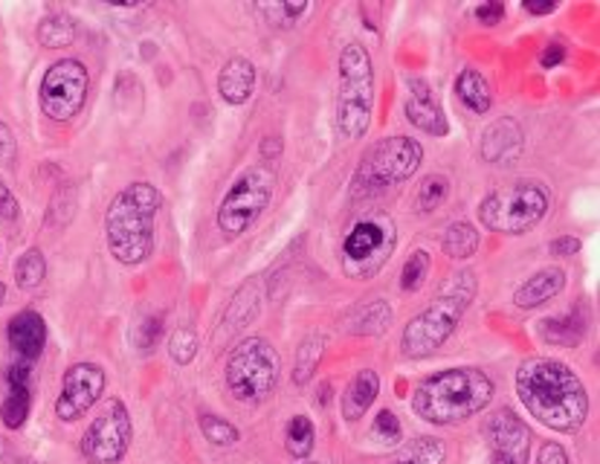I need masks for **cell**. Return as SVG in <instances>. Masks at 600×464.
I'll list each match as a JSON object with an SVG mask.
<instances>
[{"label":"cell","mask_w":600,"mask_h":464,"mask_svg":"<svg viewBox=\"0 0 600 464\" xmlns=\"http://www.w3.org/2000/svg\"><path fill=\"white\" fill-rule=\"evenodd\" d=\"M18 218V201L9 192V186L0 183V220H15Z\"/></svg>","instance_id":"45"},{"label":"cell","mask_w":600,"mask_h":464,"mask_svg":"<svg viewBox=\"0 0 600 464\" xmlns=\"http://www.w3.org/2000/svg\"><path fill=\"white\" fill-rule=\"evenodd\" d=\"M566 61V47L561 42L545 44L543 53H540V67L543 70H554V67H561Z\"/></svg>","instance_id":"42"},{"label":"cell","mask_w":600,"mask_h":464,"mask_svg":"<svg viewBox=\"0 0 600 464\" xmlns=\"http://www.w3.org/2000/svg\"><path fill=\"white\" fill-rule=\"evenodd\" d=\"M395 247H398L395 220L381 210L363 212L351 220L346 236H342V273L349 279H358V282L374 279L389 264Z\"/></svg>","instance_id":"6"},{"label":"cell","mask_w":600,"mask_h":464,"mask_svg":"<svg viewBox=\"0 0 600 464\" xmlns=\"http://www.w3.org/2000/svg\"><path fill=\"white\" fill-rule=\"evenodd\" d=\"M3 299H7V285L0 282V308H3Z\"/></svg>","instance_id":"48"},{"label":"cell","mask_w":600,"mask_h":464,"mask_svg":"<svg viewBox=\"0 0 600 464\" xmlns=\"http://www.w3.org/2000/svg\"><path fill=\"white\" fill-rule=\"evenodd\" d=\"M35 38L47 49L70 47L76 42V21L67 15H47L35 30Z\"/></svg>","instance_id":"29"},{"label":"cell","mask_w":600,"mask_h":464,"mask_svg":"<svg viewBox=\"0 0 600 464\" xmlns=\"http://www.w3.org/2000/svg\"><path fill=\"white\" fill-rule=\"evenodd\" d=\"M273 192H276V171L270 166L244 169L218 206L220 233L227 238H241L244 233H250L270 206Z\"/></svg>","instance_id":"10"},{"label":"cell","mask_w":600,"mask_h":464,"mask_svg":"<svg viewBox=\"0 0 600 464\" xmlns=\"http://www.w3.org/2000/svg\"><path fill=\"white\" fill-rule=\"evenodd\" d=\"M256 12L268 18V24L291 30V26L308 12V3H305V0H302V3H259Z\"/></svg>","instance_id":"36"},{"label":"cell","mask_w":600,"mask_h":464,"mask_svg":"<svg viewBox=\"0 0 600 464\" xmlns=\"http://www.w3.org/2000/svg\"><path fill=\"white\" fill-rule=\"evenodd\" d=\"M430 253L427 250H415L409 253V259L404 261V270H400V291L404 294H415V291H421L427 276H430Z\"/></svg>","instance_id":"34"},{"label":"cell","mask_w":600,"mask_h":464,"mask_svg":"<svg viewBox=\"0 0 600 464\" xmlns=\"http://www.w3.org/2000/svg\"><path fill=\"white\" fill-rule=\"evenodd\" d=\"M479 241V229L473 227L471 220H455V224H450V227L444 229V236H441V250H444L450 259L467 261L471 256H476Z\"/></svg>","instance_id":"26"},{"label":"cell","mask_w":600,"mask_h":464,"mask_svg":"<svg viewBox=\"0 0 600 464\" xmlns=\"http://www.w3.org/2000/svg\"><path fill=\"white\" fill-rule=\"evenodd\" d=\"M517 395L522 407L554 432H577L589 418V392L561 360L528 358L520 363Z\"/></svg>","instance_id":"1"},{"label":"cell","mask_w":600,"mask_h":464,"mask_svg":"<svg viewBox=\"0 0 600 464\" xmlns=\"http://www.w3.org/2000/svg\"><path fill=\"white\" fill-rule=\"evenodd\" d=\"M444 462H446L444 441L435 439V435H421V439L409 441L392 464H444Z\"/></svg>","instance_id":"28"},{"label":"cell","mask_w":600,"mask_h":464,"mask_svg":"<svg viewBox=\"0 0 600 464\" xmlns=\"http://www.w3.org/2000/svg\"><path fill=\"white\" fill-rule=\"evenodd\" d=\"M12 464H33V462H30V459H15Z\"/></svg>","instance_id":"49"},{"label":"cell","mask_w":600,"mask_h":464,"mask_svg":"<svg viewBox=\"0 0 600 464\" xmlns=\"http://www.w3.org/2000/svg\"><path fill=\"white\" fill-rule=\"evenodd\" d=\"M88 88L90 76L84 65L76 61V58H61L41 79V111L53 123H70L73 116H79L84 102H88Z\"/></svg>","instance_id":"11"},{"label":"cell","mask_w":600,"mask_h":464,"mask_svg":"<svg viewBox=\"0 0 600 464\" xmlns=\"http://www.w3.org/2000/svg\"><path fill=\"white\" fill-rule=\"evenodd\" d=\"M450 197V178L446 174H427V178L418 183V197H415V206L423 215L441 210Z\"/></svg>","instance_id":"31"},{"label":"cell","mask_w":600,"mask_h":464,"mask_svg":"<svg viewBox=\"0 0 600 464\" xmlns=\"http://www.w3.org/2000/svg\"><path fill=\"white\" fill-rule=\"evenodd\" d=\"M490 464H528L531 459V427L513 409H496L485 423Z\"/></svg>","instance_id":"13"},{"label":"cell","mask_w":600,"mask_h":464,"mask_svg":"<svg viewBox=\"0 0 600 464\" xmlns=\"http://www.w3.org/2000/svg\"><path fill=\"white\" fill-rule=\"evenodd\" d=\"M134 439L128 409L122 400H111L81 435V456L90 464H120Z\"/></svg>","instance_id":"12"},{"label":"cell","mask_w":600,"mask_h":464,"mask_svg":"<svg viewBox=\"0 0 600 464\" xmlns=\"http://www.w3.org/2000/svg\"><path fill=\"white\" fill-rule=\"evenodd\" d=\"M548 253H552L554 259H571V256L580 253V238L575 236L554 238L552 245H548Z\"/></svg>","instance_id":"41"},{"label":"cell","mask_w":600,"mask_h":464,"mask_svg":"<svg viewBox=\"0 0 600 464\" xmlns=\"http://www.w3.org/2000/svg\"><path fill=\"white\" fill-rule=\"evenodd\" d=\"M7 340L18 358L33 363L47 346V322H44L38 310H21V314L9 319Z\"/></svg>","instance_id":"19"},{"label":"cell","mask_w":600,"mask_h":464,"mask_svg":"<svg viewBox=\"0 0 600 464\" xmlns=\"http://www.w3.org/2000/svg\"><path fill=\"white\" fill-rule=\"evenodd\" d=\"M47 276V259L41 250H26L15 264V282L21 291H35Z\"/></svg>","instance_id":"33"},{"label":"cell","mask_w":600,"mask_h":464,"mask_svg":"<svg viewBox=\"0 0 600 464\" xmlns=\"http://www.w3.org/2000/svg\"><path fill=\"white\" fill-rule=\"evenodd\" d=\"M331 404V383H322L319 386V407H328Z\"/></svg>","instance_id":"47"},{"label":"cell","mask_w":600,"mask_h":464,"mask_svg":"<svg viewBox=\"0 0 600 464\" xmlns=\"http://www.w3.org/2000/svg\"><path fill=\"white\" fill-rule=\"evenodd\" d=\"M325 358V337L319 335H308L305 340L299 342V349H296V363H293V383L296 386H305L310 377L317 375L319 363Z\"/></svg>","instance_id":"27"},{"label":"cell","mask_w":600,"mask_h":464,"mask_svg":"<svg viewBox=\"0 0 600 464\" xmlns=\"http://www.w3.org/2000/svg\"><path fill=\"white\" fill-rule=\"evenodd\" d=\"M406 120L409 125H415L423 134H430V137H446L450 134V123H446L444 107H441L439 97H435V90L427 79L421 76H412L409 79V97L404 102Z\"/></svg>","instance_id":"15"},{"label":"cell","mask_w":600,"mask_h":464,"mask_svg":"<svg viewBox=\"0 0 600 464\" xmlns=\"http://www.w3.org/2000/svg\"><path fill=\"white\" fill-rule=\"evenodd\" d=\"M18 157V143H15V134L9 131L7 123H0V163L3 166H12Z\"/></svg>","instance_id":"40"},{"label":"cell","mask_w":600,"mask_h":464,"mask_svg":"<svg viewBox=\"0 0 600 464\" xmlns=\"http://www.w3.org/2000/svg\"><path fill=\"white\" fill-rule=\"evenodd\" d=\"M455 97L476 116H485L490 111V105H494V90H490L485 76L479 70H473V67H467V70L455 76Z\"/></svg>","instance_id":"25"},{"label":"cell","mask_w":600,"mask_h":464,"mask_svg":"<svg viewBox=\"0 0 600 464\" xmlns=\"http://www.w3.org/2000/svg\"><path fill=\"white\" fill-rule=\"evenodd\" d=\"M162 335H166V317L157 314V310H151V314H143V317L137 319V326H134V335L131 337H134L137 351L151 354V351L162 342Z\"/></svg>","instance_id":"32"},{"label":"cell","mask_w":600,"mask_h":464,"mask_svg":"<svg viewBox=\"0 0 600 464\" xmlns=\"http://www.w3.org/2000/svg\"><path fill=\"white\" fill-rule=\"evenodd\" d=\"M536 464H568V453L561 441H543L536 450Z\"/></svg>","instance_id":"39"},{"label":"cell","mask_w":600,"mask_h":464,"mask_svg":"<svg viewBox=\"0 0 600 464\" xmlns=\"http://www.w3.org/2000/svg\"><path fill=\"white\" fill-rule=\"evenodd\" d=\"M377 395H381V375L374 369H360L342 392V418L351 423L360 421L372 409Z\"/></svg>","instance_id":"22"},{"label":"cell","mask_w":600,"mask_h":464,"mask_svg":"<svg viewBox=\"0 0 600 464\" xmlns=\"http://www.w3.org/2000/svg\"><path fill=\"white\" fill-rule=\"evenodd\" d=\"M284 151V143L282 137H264L261 139V146H259V155L264 163H273V160H279Z\"/></svg>","instance_id":"44"},{"label":"cell","mask_w":600,"mask_h":464,"mask_svg":"<svg viewBox=\"0 0 600 464\" xmlns=\"http://www.w3.org/2000/svg\"><path fill=\"white\" fill-rule=\"evenodd\" d=\"M256 90V65L250 58L233 56L218 73V93L227 105H244L250 102Z\"/></svg>","instance_id":"21"},{"label":"cell","mask_w":600,"mask_h":464,"mask_svg":"<svg viewBox=\"0 0 600 464\" xmlns=\"http://www.w3.org/2000/svg\"><path fill=\"white\" fill-rule=\"evenodd\" d=\"M586 331H589V319H586V314L580 308L566 310L561 317H548L540 322V337L548 346H563V349L577 346L586 337Z\"/></svg>","instance_id":"23"},{"label":"cell","mask_w":600,"mask_h":464,"mask_svg":"<svg viewBox=\"0 0 600 464\" xmlns=\"http://www.w3.org/2000/svg\"><path fill=\"white\" fill-rule=\"evenodd\" d=\"M522 7H525L528 15H552L554 9H557V0H545V3H536V0H525Z\"/></svg>","instance_id":"46"},{"label":"cell","mask_w":600,"mask_h":464,"mask_svg":"<svg viewBox=\"0 0 600 464\" xmlns=\"http://www.w3.org/2000/svg\"><path fill=\"white\" fill-rule=\"evenodd\" d=\"M296 464H314V462H308V459H296Z\"/></svg>","instance_id":"50"},{"label":"cell","mask_w":600,"mask_h":464,"mask_svg":"<svg viewBox=\"0 0 600 464\" xmlns=\"http://www.w3.org/2000/svg\"><path fill=\"white\" fill-rule=\"evenodd\" d=\"M392 326V305L386 299L363 302L346 319V331L358 337H381Z\"/></svg>","instance_id":"24"},{"label":"cell","mask_w":600,"mask_h":464,"mask_svg":"<svg viewBox=\"0 0 600 464\" xmlns=\"http://www.w3.org/2000/svg\"><path fill=\"white\" fill-rule=\"evenodd\" d=\"M374 114V65L363 44L351 42L340 53L337 131L342 139H363Z\"/></svg>","instance_id":"5"},{"label":"cell","mask_w":600,"mask_h":464,"mask_svg":"<svg viewBox=\"0 0 600 464\" xmlns=\"http://www.w3.org/2000/svg\"><path fill=\"white\" fill-rule=\"evenodd\" d=\"M162 192L151 183H128L105 212L107 250L125 268H137L155 253V220Z\"/></svg>","instance_id":"3"},{"label":"cell","mask_w":600,"mask_h":464,"mask_svg":"<svg viewBox=\"0 0 600 464\" xmlns=\"http://www.w3.org/2000/svg\"><path fill=\"white\" fill-rule=\"evenodd\" d=\"M423 160V146L412 137H383L360 157L354 174V197H369L398 186L418 171Z\"/></svg>","instance_id":"8"},{"label":"cell","mask_w":600,"mask_h":464,"mask_svg":"<svg viewBox=\"0 0 600 464\" xmlns=\"http://www.w3.org/2000/svg\"><path fill=\"white\" fill-rule=\"evenodd\" d=\"M261 314V294L259 287L252 285V282H247V285H241L236 291V296L229 299L227 310L220 314V322H218V331H215V337H212V346L215 349H227L229 342H233V337H238L247 326H252L256 319H259Z\"/></svg>","instance_id":"16"},{"label":"cell","mask_w":600,"mask_h":464,"mask_svg":"<svg viewBox=\"0 0 600 464\" xmlns=\"http://www.w3.org/2000/svg\"><path fill=\"white\" fill-rule=\"evenodd\" d=\"M30 400H33V386H30V360H18L7 369V398L0 404V421L7 430H21L30 416Z\"/></svg>","instance_id":"18"},{"label":"cell","mask_w":600,"mask_h":464,"mask_svg":"<svg viewBox=\"0 0 600 464\" xmlns=\"http://www.w3.org/2000/svg\"><path fill=\"white\" fill-rule=\"evenodd\" d=\"M566 291V270L563 268H543L536 270L534 276L525 279L517 294H513V305L522 310H534L545 302H552L554 296H561Z\"/></svg>","instance_id":"20"},{"label":"cell","mask_w":600,"mask_h":464,"mask_svg":"<svg viewBox=\"0 0 600 464\" xmlns=\"http://www.w3.org/2000/svg\"><path fill=\"white\" fill-rule=\"evenodd\" d=\"M201 432L203 439L215 444V448H233L238 439H241V432H238L236 423H229L227 418L220 416H201Z\"/></svg>","instance_id":"35"},{"label":"cell","mask_w":600,"mask_h":464,"mask_svg":"<svg viewBox=\"0 0 600 464\" xmlns=\"http://www.w3.org/2000/svg\"><path fill=\"white\" fill-rule=\"evenodd\" d=\"M522 146H525V134L520 123L511 116H499L482 131L479 155L487 166H505L522 155Z\"/></svg>","instance_id":"17"},{"label":"cell","mask_w":600,"mask_h":464,"mask_svg":"<svg viewBox=\"0 0 600 464\" xmlns=\"http://www.w3.org/2000/svg\"><path fill=\"white\" fill-rule=\"evenodd\" d=\"M400 435H404V427H400L398 416H392L389 409H381L372 423V439L381 444H398Z\"/></svg>","instance_id":"38"},{"label":"cell","mask_w":600,"mask_h":464,"mask_svg":"<svg viewBox=\"0 0 600 464\" xmlns=\"http://www.w3.org/2000/svg\"><path fill=\"white\" fill-rule=\"evenodd\" d=\"M494 381L482 369H444L418 383L412 395V412L435 427H453L479 416L494 400Z\"/></svg>","instance_id":"2"},{"label":"cell","mask_w":600,"mask_h":464,"mask_svg":"<svg viewBox=\"0 0 600 464\" xmlns=\"http://www.w3.org/2000/svg\"><path fill=\"white\" fill-rule=\"evenodd\" d=\"M314 441H317V430H314V421L308 416H293L284 427V448L293 459H308L310 450H314Z\"/></svg>","instance_id":"30"},{"label":"cell","mask_w":600,"mask_h":464,"mask_svg":"<svg viewBox=\"0 0 600 464\" xmlns=\"http://www.w3.org/2000/svg\"><path fill=\"white\" fill-rule=\"evenodd\" d=\"M548 189L536 180H520L513 186L494 189L482 197L479 220L490 233L499 236H525L545 218L548 212Z\"/></svg>","instance_id":"7"},{"label":"cell","mask_w":600,"mask_h":464,"mask_svg":"<svg viewBox=\"0 0 600 464\" xmlns=\"http://www.w3.org/2000/svg\"><path fill=\"white\" fill-rule=\"evenodd\" d=\"M105 372L97 363H76L65 372V381H61V392L56 398V416L58 421H76L88 409H93L102 392H105Z\"/></svg>","instance_id":"14"},{"label":"cell","mask_w":600,"mask_h":464,"mask_svg":"<svg viewBox=\"0 0 600 464\" xmlns=\"http://www.w3.org/2000/svg\"><path fill=\"white\" fill-rule=\"evenodd\" d=\"M502 18H505V7L502 3H482V7H476V21L485 26H496V24H502Z\"/></svg>","instance_id":"43"},{"label":"cell","mask_w":600,"mask_h":464,"mask_svg":"<svg viewBox=\"0 0 600 464\" xmlns=\"http://www.w3.org/2000/svg\"><path fill=\"white\" fill-rule=\"evenodd\" d=\"M197 349H201V342H197L195 328H178V331L171 335L169 354L178 366H189V363L197 358Z\"/></svg>","instance_id":"37"},{"label":"cell","mask_w":600,"mask_h":464,"mask_svg":"<svg viewBox=\"0 0 600 464\" xmlns=\"http://www.w3.org/2000/svg\"><path fill=\"white\" fill-rule=\"evenodd\" d=\"M479 282L473 270H455L439 291V296L432 299L430 308H423L415 319H409V326L404 328L400 337V349L409 360H423L435 354L450 337H453L455 326L462 322L464 310L471 308L476 299Z\"/></svg>","instance_id":"4"},{"label":"cell","mask_w":600,"mask_h":464,"mask_svg":"<svg viewBox=\"0 0 600 464\" xmlns=\"http://www.w3.org/2000/svg\"><path fill=\"white\" fill-rule=\"evenodd\" d=\"M276 349L264 337H247L229 351L227 358V389L241 404H261L279 386Z\"/></svg>","instance_id":"9"}]
</instances>
